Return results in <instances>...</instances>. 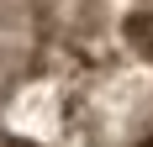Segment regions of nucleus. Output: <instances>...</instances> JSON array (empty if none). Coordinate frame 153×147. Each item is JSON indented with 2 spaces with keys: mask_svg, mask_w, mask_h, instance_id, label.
<instances>
[{
  "mask_svg": "<svg viewBox=\"0 0 153 147\" xmlns=\"http://www.w3.org/2000/svg\"><path fill=\"white\" fill-rule=\"evenodd\" d=\"M127 42L137 47L143 58H153V11H137V16H127Z\"/></svg>",
  "mask_w": 153,
  "mask_h": 147,
  "instance_id": "f257e3e1",
  "label": "nucleus"
}]
</instances>
